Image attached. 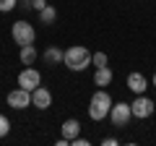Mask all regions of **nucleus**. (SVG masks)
Returning a JSON list of instances; mask_svg holds the SVG:
<instances>
[{"mask_svg": "<svg viewBox=\"0 0 156 146\" xmlns=\"http://www.w3.org/2000/svg\"><path fill=\"white\" fill-rule=\"evenodd\" d=\"M151 86H154V89H156V73H154V78H151Z\"/></svg>", "mask_w": 156, "mask_h": 146, "instance_id": "412c9836", "label": "nucleus"}, {"mask_svg": "<svg viewBox=\"0 0 156 146\" xmlns=\"http://www.w3.org/2000/svg\"><path fill=\"white\" fill-rule=\"evenodd\" d=\"M18 60H21L23 65H34V63H37V47L34 45H23L21 52H18Z\"/></svg>", "mask_w": 156, "mask_h": 146, "instance_id": "ddd939ff", "label": "nucleus"}, {"mask_svg": "<svg viewBox=\"0 0 156 146\" xmlns=\"http://www.w3.org/2000/svg\"><path fill=\"white\" fill-rule=\"evenodd\" d=\"M11 37H13V42H16L18 47L34 45V42H37V29H34L29 21H16L11 26Z\"/></svg>", "mask_w": 156, "mask_h": 146, "instance_id": "7ed1b4c3", "label": "nucleus"}, {"mask_svg": "<svg viewBox=\"0 0 156 146\" xmlns=\"http://www.w3.org/2000/svg\"><path fill=\"white\" fill-rule=\"evenodd\" d=\"M130 118H133V110H130L128 102H115L109 110V123L115 125V128H125V125L130 123Z\"/></svg>", "mask_w": 156, "mask_h": 146, "instance_id": "39448f33", "label": "nucleus"}, {"mask_svg": "<svg viewBox=\"0 0 156 146\" xmlns=\"http://www.w3.org/2000/svg\"><path fill=\"white\" fill-rule=\"evenodd\" d=\"M60 133H62V138H68V141H73L78 133H81V123H78L76 118H68L65 123L60 125Z\"/></svg>", "mask_w": 156, "mask_h": 146, "instance_id": "9d476101", "label": "nucleus"}, {"mask_svg": "<svg viewBox=\"0 0 156 146\" xmlns=\"http://www.w3.org/2000/svg\"><path fill=\"white\" fill-rule=\"evenodd\" d=\"M42 84V73L37 71V68H31V65H26L21 73H18V86H23V89H29V91H34L37 86Z\"/></svg>", "mask_w": 156, "mask_h": 146, "instance_id": "0eeeda50", "label": "nucleus"}, {"mask_svg": "<svg viewBox=\"0 0 156 146\" xmlns=\"http://www.w3.org/2000/svg\"><path fill=\"white\" fill-rule=\"evenodd\" d=\"M128 89L133 91V94H146V89H148V78H146L143 73L133 71L128 76Z\"/></svg>", "mask_w": 156, "mask_h": 146, "instance_id": "1a4fd4ad", "label": "nucleus"}, {"mask_svg": "<svg viewBox=\"0 0 156 146\" xmlns=\"http://www.w3.org/2000/svg\"><path fill=\"white\" fill-rule=\"evenodd\" d=\"M18 5H21L23 11H29V8H31V0H18Z\"/></svg>", "mask_w": 156, "mask_h": 146, "instance_id": "aec40b11", "label": "nucleus"}, {"mask_svg": "<svg viewBox=\"0 0 156 146\" xmlns=\"http://www.w3.org/2000/svg\"><path fill=\"white\" fill-rule=\"evenodd\" d=\"M101 144H104V146H117V144H120V141H117V138H112V136H109V138H104V141H101Z\"/></svg>", "mask_w": 156, "mask_h": 146, "instance_id": "6ab92c4d", "label": "nucleus"}, {"mask_svg": "<svg viewBox=\"0 0 156 146\" xmlns=\"http://www.w3.org/2000/svg\"><path fill=\"white\" fill-rule=\"evenodd\" d=\"M8 133H11V120H8L5 115L0 112V138H5Z\"/></svg>", "mask_w": 156, "mask_h": 146, "instance_id": "dca6fc26", "label": "nucleus"}, {"mask_svg": "<svg viewBox=\"0 0 156 146\" xmlns=\"http://www.w3.org/2000/svg\"><path fill=\"white\" fill-rule=\"evenodd\" d=\"M8 107H13V110H26V107H31V91L23 89V86L13 89L8 94Z\"/></svg>", "mask_w": 156, "mask_h": 146, "instance_id": "423d86ee", "label": "nucleus"}, {"mask_svg": "<svg viewBox=\"0 0 156 146\" xmlns=\"http://www.w3.org/2000/svg\"><path fill=\"white\" fill-rule=\"evenodd\" d=\"M42 57H44L47 65H57V63H62V57H65V50H60V47H47Z\"/></svg>", "mask_w": 156, "mask_h": 146, "instance_id": "f8f14e48", "label": "nucleus"}, {"mask_svg": "<svg viewBox=\"0 0 156 146\" xmlns=\"http://www.w3.org/2000/svg\"><path fill=\"white\" fill-rule=\"evenodd\" d=\"M130 110H133V118L146 120V118H151L156 112V102L151 97H146V94H135V99L130 102Z\"/></svg>", "mask_w": 156, "mask_h": 146, "instance_id": "20e7f679", "label": "nucleus"}, {"mask_svg": "<svg viewBox=\"0 0 156 146\" xmlns=\"http://www.w3.org/2000/svg\"><path fill=\"white\" fill-rule=\"evenodd\" d=\"M31 107H37V110H50L52 107V91L39 84L37 89L31 91Z\"/></svg>", "mask_w": 156, "mask_h": 146, "instance_id": "6e6552de", "label": "nucleus"}, {"mask_svg": "<svg viewBox=\"0 0 156 146\" xmlns=\"http://www.w3.org/2000/svg\"><path fill=\"white\" fill-rule=\"evenodd\" d=\"M94 84L99 86V89H104V86L112 84V68L109 65H101V68L94 71Z\"/></svg>", "mask_w": 156, "mask_h": 146, "instance_id": "9b49d317", "label": "nucleus"}, {"mask_svg": "<svg viewBox=\"0 0 156 146\" xmlns=\"http://www.w3.org/2000/svg\"><path fill=\"white\" fill-rule=\"evenodd\" d=\"M112 104H115V102H112L109 91L96 89L94 94H91V99H89V118L94 120V123H101V120H107V118H109Z\"/></svg>", "mask_w": 156, "mask_h": 146, "instance_id": "f03ea898", "label": "nucleus"}, {"mask_svg": "<svg viewBox=\"0 0 156 146\" xmlns=\"http://www.w3.org/2000/svg\"><path fill=\"white\" fill-rule=\"evenodd\" d=\"M39 21H42V24H47V26H50V24H55V21H57V8L47 3V5L42 8V11H39Z\"/></svg>", "mask_w": 156, "mask_h": 146, "instance_id": "4468645a", "label": "nucleus"}, {"mask_svg": "<svg viewBox=\"0 0 156 146\" xmlns=\"http://www.w3.org/2000/svg\"><path fill=\"white\" fill-rule=\"evenodd\" d=\"M62 65L73 73H81L91 65V50L83 45H73L65 50V57H62Z\"/></svg>", "mask_w": 156, "mask_h": 146, "instance_id": "f257e3e1", "label": "nucleus"}, {"mask_svg": "<svg viewBox=\"0 0 156 146\" xmlns=\"http://www.w3.org/2000/svg\"><path fill=\"white\" fill-rule=\"evenodd\" d=\"M18 5V0H0V13H11Z\"/></svg>", "mask_w": 156, "mask_h": 146, "instance_id": "f3484780", "label": "nucleus"}, {"mask_svg": "<svg viewBox=\"0 0 156 146\" xmlns=\"http://www.w3.org/2000/svg\"><path fill=\"white\" fill-rule=\"evenodd\" d=\"M109 63V57H107V52H91V65L94 68H101Z\"/></svg>", "mask_w": 156, "mask_h": 146, "instance_id": "2eb2a0df", "label": "nucleus"}, {"mask_svg": "<svg viewBox=\"0 0 156 146\" xmlns=\"http://www.w3.org/2000/svg\"><path fill=\"white\" fill-rule=\"evenodd\" d=\"M44 5H47V0H31V8H34V11H37V13L42 11V8H44Z\"/></svg>", "mask_w": 156, "mask_h": 146, "instance_id": "a211bd4d", "label": "nucleus"}]
</instances>
